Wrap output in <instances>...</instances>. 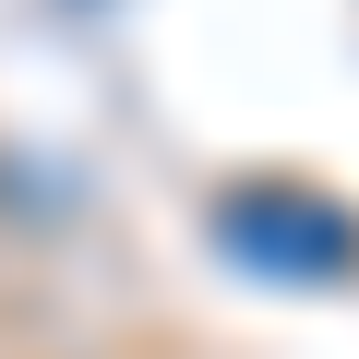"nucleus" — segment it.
I'll list each match as a JSON object with an SVG mask.
<instances>
[{
    "mask_svg": "<svg viewBox=\"0 0 359 359\" xmlns=\"http://www.w3.org/2000/svg\"><path fill=\"white\" fill-rule=\"evenodd\" d=\"M216 240L252 276H287V287H323V276L359 264V216L323 204V192H228L216 204Z\"/></svg>",
    "mask_w": 359,
    "mask_h": 359,
    "instance_id": "nucleus-1",
    "label": "nucleus"
}]
</instances>
